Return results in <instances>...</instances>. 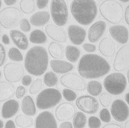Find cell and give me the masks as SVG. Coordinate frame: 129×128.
Returning <instances> with one entry per match:
<instances>
[{
    "instance_id": "1",
    "label": "cell",
    "mask_w": 129,
    "mask_h": 128,
    "mask_svg": "<svg viewBox=\"0 0 129 128\" xmlns=\"http://www.w3.org/2000/svg\"><path fill=\"white\" fill-rule=\"evenodd\" d=\"M110 66L104 58L96 54H86L81 58L77 66L79 74L87 79L103 77L110 71Z\"/></svg>"
},
{
    "instance_id": "2",
    "label": "cell",
    "mask_w": 129,
    "mask_h": 128,
    "mask_svg": "<svg viewBox=\"0 0 129 128\" xmlns=\"http://www.w3.org/2000/svg\"><path fill=\"white\" fill-rule=\"evenodd\" d=\"M49 65V56L46 49L36 46L27 51L24 60V67L28 73L34 76H41L46 71Z\"/></svg>"
},
{
    "instance_id": "3",
    "label": "cell",
    "mask_w": 129,
    "mask_h": 128,
    "mask_svg": "<svg viewBox=\"0 0 129 128\" xmlns=\"http://www.w3.org/2000/svg\"><path fill=\"white\" fill-rule=\"evenodd\" d=\"M70 10L76 22L83 25L91 24L98 13L97 6L93 0H74Z\"/></svg>"
},
{
    "instance_id": "4",
    "label": "cell",
    "mask_w": 129,
    "mask_h": 128,
    "mask_svg": "<svg viewBox=\"0 0 129 128\" xmlns=\"http://www.w3.org/2000/svg\"><path fill=\"white\" fill-rule=\"evenodd\" d=\"M99 11L101 16L111 24H118L124 18V8L119 2L114 0H105L102 2Z\"/></svg>"
},
{
    "instance_id": "5",
    "label": "cell",
    "mask_w": 129,
    "mask_h": 128,
    "mask_svg": "<svg viewBox=\"0 0 129 128\" xmlns=\"http://www.w3.org/2000/svg\"><path fill=\"white\" fill-rule=\"evenodd\" d=\"M59 90L54 88L45 89L40 92L36 97V106L41 110L53 108L62 100Z\"/></svg>"
},
{
    "instance_id": "6",
    "label": "cell",
    "mask_w": 129,
    "mask_h": 128,
    "mask_svg": "<svg viewBox=\"0 0 129 128\" xmlns=\"http://www.w3.org/2000/svg\"><path fill=\"white\" fill-rule=\"evenodd\" d=\"M103 85L105 90L113 95H119L124 92L127 86V79L120 73H113L108 75L104 80Z\"/></svg>"
},
{
    "instance_id": "7",
    "label": "cell",
    "mask_w": 129,
    "mask_h": 128,
    "mask_svg": "<svg viewBox=\"0 0 129 128\" xmlns=\"http://www.w3.org/2000/svg\"><path fill=\"white\" fill-rule=\"evenodd\" d=\"M23 17V14L18 8L6 7L0 11V25L10 29L18 26Z\"/></svg>"
},
{
    "instance_id": "8",
    "label": "cell",
    "mask_w": 129,
    "mask_h": 128,
    "mask_svg": "<svg viewBox=\"0 0 129 128\" xmlns=\"http://www.w3.org/2000/svg\"><path fill=\"white\" fill-rule=\"evenodd\" d=\"M50 13L52 19L58 27L65 25L69 20V10L63 0H52L50 4Z\"/></svg>"
},
{
    "instance_id": "9",
    "label": "cell",
    "mask_w": 129,
    "mask_h": 128,
    "mask_svg": "<svg viewBox=\"0 0 129 128\" xmlns=\"http://www.w3.org/2000/svg\"><path fill=\"white\" fill-rule=\"evenodd\" d=\"M4 73L5 78L7 82L16 83L22 80L25 71L21 64L9 62L5 66Z\"/></svg>"
},
{
    "instance_id": "10",
    "label": "cell",
    "mask_w": 129,
    "mask_h": 128,
    "mask_svg": "<svg viewBox=\"0 0 129 128\" xmlns=\"http://www.w3.org/2000/svg\"><path fill=\"white\" fill-rule=\"evenodd\" d=\"M76 104L78 109L89 114H95L99 108L98 101L95 97L89 95L79 97L76 100Z\"/></svg>"
},
{
    "instance_id": "11",
    "label": "cell",
    "mask_w": 129,
    "mask_h": 128,
    "mask_svg": "<svg viewBox=\"0 0 129 128\" xmlns=\"http://www.w3.org/2000/svg\"><path fill=\"white\" fill-rule=\"evenodd\" d=\"M60 83L67 89L82 91L86 88L84 80L80 75L75 73L66 74L60 78Z\"/></svg>"
},
{
    "instance_id": "12",
    "label": "cell",
    "mask_w": 129,
    "mask_h": 128,
    "mask_svg": "<svg viewBox=\"0 0 129 128\" xmlns=\"http://www.w3.org/2000/svg\"><path fill=\"white\" fill-rule=\"evenodd\" d=\"M115 71H124L129 68V44L125 45L117 52L113 63Z\"/></svg>"
},
{
    "instance_id": "13",
    "label": "cell",
    "mask_w": 129,
    "mask_h": 128,
    "mask_svg": "<svg viewBox=\"0 0 129 128\" xmlns=\"http://www.w3.org/2000/svg\"><path fill=\"white\" fill-rule=\"evenodd\" d=\"M111 115L115 120L123 122L129 117V108L124 101L118 99L113 101L110 108Z\"/></svg>"
},
{
    "instance_id": "14",
    "label": "cell",
    "mask_w": 129,
    "mask_h": 128,
    "mask_svg": "<svg viewBox=\"0 0 129 128\" xmlns=\"http://www.w3.org/2000/svg\"><path fill=\"white\" fill-rule=\"evenodd\" d=\"M35 128H58L54 114L48 110L40 113L35 120Z\"/></svg>"
},
{
    "instance_id": "15",
    "label": "cell",
    "mask_w": 129,
    "mask_h": 128,
    "mask_svg": "<svg viewBox=\"0 0 129 128\" xmlns=\"http://www.w3.org/2000/svg\"><path fill=\"white\" fill-rule=\"evenodd\" d=\"M74 106L70 103L63 102L60 104L55 111V117L58 121H64L71 119L75 114Z\"/></svg>"
},
{
    "instance_id": "16",
    "label": "cell",
    "mask_w": 129,
    "mask_h": 128,
    "mask_svg": "<svg viewBox=\"0 0 129 128\" xmlns=\"http://www.w3.org/2000/svg\"><path fill=\"white\" fill-rule=\"evenodd\" d=\"M68 36L70 40L75 45L82 44L86 39L87 32L80 26L76 25H70L67 29Z\"/></svg>"
},
{
    "instance_id": "17",
    "label": "cell",
    "mask_w": 129,
    "mask_h": 128,
    "mask_svg": "<svg viewBox=\"0 0 129 128\" xmlns=\"http://www.w3.org/2000/svg\"><path fill=\"white\" fill-rule=\"evenodd\" d=\"M45 31L47 35L56 42L65 43L67 41L66 31L60 27L49 24L45 26Z\"/></svg>"
},
{
    "instance_id": "18",
    "label": "cell",
    "mask_w": 129,
    "mask_h": 128,
    "mask_svg": "<svg viewBox=\"0 0 129 128\" xmlns=\"http://www.w3.org/2000/svg\"><path fill=\"white\" fill-rule=\"evenodd\" d=\"M109 33L113 38L120 44H125L128 40V30L124 25H114L109 28Z\"/></svg>"
},
{
    "instance_id": "19",
    "label": "cell",
    "mask_w": 129,
    "mask_h": 128,
    "mask_svg": "<svg viewBox=\"0 0 129 128\" xmlns=\"http://www.w3.org/2000/svg\"><path fill=\"white\" fill-rule=\"evenodd\" d=\"M107 29L106 23L104 21L95 22L90 27L88 31V40L91 42H95L103 35Z\"/></svg>"
},
{
    "instance_id": "20",
    "label": "cell",
    "mask_w": 129,
    "mask_h": 128,
    "mask_svg": "<svg viewBox=\"0 0 129 128\" xmlns=\"http://www.w3.org/2000/svg\"><path fill=\"white\" fill-rule=\"evenodd\" d=\"M19 110V102L14 99H11L3 104L1 108V116L4 119H9L15 115Z\"/></svg>"
},
{
    "instance_id": "21",
    "label": "cell",
    "mask_w": 129,
    "mask_h": 128,
    "mask_svg": "<svg viewBox=\"0 0 129 128\" xmlns=\"http://www.w3.org/2000/svg\"><path fill=\"white\" fill-rule=\"evenodd\" d=\"M116 49V43L109 37H104L99 43V50L105 57L113 56L115 53Z\"/></svg>"
},
{
    "instance_id": "22",
    "label": "cell",
    "mask_w": 129,
    "mask_h": 128,
    "mask_svg": "<svg viewBox=\"0 0 129 128\" xmlns=\"http://www.w3.org/2000/svg\"><path fill=\"white\" fill-rule=\"evenodd\" d=\"M10 36L14 44L22 50H26L29 47V40L27 36L22 31L12 30L10 31Z\"/></svg>"
},
{
    "instance_id": "23",
    "label": "cell",
    "mask_w": 129,
    "mask_h": 128,
    "mask_svg": "<svg viewBox=\"0 0 129 128\" xmlns=\"http://www.w3.org/2000/svg\"><path fill=\"white\" fill-rule=\"evenodd\" d=\"M50 65L52 71L57 74L67 73L74 68V65L71 63L60 59L51 60Z\"/></svg>"
},
{
    "instance_id": "24",
    "label": "cell",
    "mask_w": 129,
    "mask_h": 128,
    "mask_svg": "<svg viewBox=\"0 0 129 128\" xmlns=\"http://www.w3.org/2000/svg\"><path fill=\"white\" fill-rule=\"evenodd\" d=\"M50 19V14L47 11H39L32 14L30 23L36 27H41L46 25Z\"/></svg>"
},
{
    "instance_id": "25",
    "label": "cell",
    "mask_w": 129,
    "mask_h": 128,
    "mask_svg": "<svg viewBox=\"0 0 129 128\" xmlns=\"http://www.w3.org/2000/svg\"><path fill=\"white\" fill-rule=\"evenodd\" d=\"M15 88L12 84L7 81H0V102L9 100L14 95Z\"/></svg>"
},
{
    "instance_id": "26",
    "label": "cell",
    "mask_w": 129,
    "mask_h": 128,
    "mask_svg": "<svg viewBox=\"0 0 129 128\" xmlns=\"http://www.w3.org/2000/svg\"><path fill=\"white\" fill-rule=\"evenodd\" d=\"M21 109L22 112L27 116H34L37 113V106L33 98L30 96H25L22 101Z\"/></svg>"
},
{
    "instance_id": "27",
    "label": "cell",
    "mask_w": 129,
    "mask_h": 128,
    "mask_svg": "<svg viewBox=\"0 0 129 128\" xmlns=\"http://www.w3.org/2000/svg\"><path fill=\"white\" fill-rule=\"evenodd\" d=\"M49 53L55 59H60L63 58L64 51L62 46L56 42H52L49 45Z\"/></svg>"
},
{
    "instance_id": "28",
    "label": "cell",
    "mask_w": 129,
    "mask_h": 128,
    "mask_svg": "<svg viewBox=\"0 0 129 128\" xmlns=\"http://www.w3.org/2000/svg\"><path fill=\"white\" fill-rule=\"evenodd\" d=\"M29 41L34 44H43L47 41V36L44 31L39 29L32 31L29 36Z\"/></svg>"
},
{
    "instance_id": "29",
    "label": "cell",
    "mask_w": 129,
    "mask_h": 128,
    "mask_svg": "<svg viewBox=\"0 0 129 128\" xmlns=\"http://www.w3.org/2000/svg\"><path fill=\"white\" fill-rule=\"evenodd\" d=\"M65 55L66 58L70 62L75 63L78 60L81 56V51L76 46L69 45L65 48Z\"/></svg>"
},
{
    "instance_id": "30",
    "label": "cell",
    "mask_w": 129,
    "mask_h": 128,
    "mask_svg": "<svg viewBox=\"0 0 129 128\" xmlns=\"http://www.w3.org/2000/svg\"><path fill=\"white\" fill-rule=\"evenodd\" d=\"M15 123L17 126L22 128L30 127L34 124L33 119L29 116L20 114H18L14 119Z\"/></svg>"
},
{
    "instance_id": "31",
    "label": "cell",
    "mask_w": 129,
    "mask_h": 128,
    "mask_svg": "<svg viewBox=\"0 0 129 128\" xmlns=\"http://www.w3.org/2000/svg\"><path fill=\"white\" fill-rule=\"evenodd\" d=\"M87 90L90 95L94 96H97L102 91L103 87L102 84L96 80H91L87 84Z\"/></svg>"
},
{
    "instance_id": "32",
    "label": "cell",
    "mask_w": 129,
    "mask_h": 128,
    "mask_svg": "<svg viewBox=\"0 0 129 128\" xmlns=\"http://www.w3.org/2000/svg\"><path fill=\"white\" fill-rule=\"evenodd\" d=\"M20 9L25 14H30L36 10V5L33 0H22L19 2Z\"/></svg>"
},
{
    "instance_id": "33",
    "label": "cell",
    "mask_w": 129,
    "mask_h": 128,
    "mask_svg": "<svg viewBox=\"0 0 129 128\" xmlns=\"http://www.w3.org/2000/svg\"><path fill=\"white\" fill-rule=\"evenodd\" d=\"M87 123V117L83 113L77 112L73 119V126L74 128H84Z\"/></svg>"
},
{
    "instance_id": "34",
    "label": "cell",
    "mask_w": 129,
    "mask_h": 128,
    "mask_svg": "<svg viewBox=\"0 0 129 128\" xmlns=\"http://www.w3.org/2000/svg\"><path fill=\"white\" fill-rule=\"evenodd\" d=\"M58 77L54 72H46L44 76V83L48 87H53L58 83Z\"/></svg>"
},
{
    "instance_id": "35",
    "label": "cell",
    "mask_w": 129,
    "mask_h": 128,
    "mask_svg": "<svg viewBox=\"0 0 129 128\" xmlns=\"http://www.w3.org/2000/svg\"><path fill=\"white\" fill-rule=\"evenodd\" d=\"M9 58L14 62H22L23 60V56L19 49L16 47H11L8 51Z\"/></svg>"
},
{
    "instance_id": "36",
    "label": "cell",
    "mask_w": 129,
    "mask_h": 128,
    "mask_svg": "<svg viewBox=\"0 0 129 128\" xmlns=\"http://www.w3.org/2000/svg\"><path fill=\"white\" fill-rule=\"evenodd\" d=\"M43 82L42 79L38 78L31 83L29 89V93L31 95H35L40 93L41 90L43 88Z\"/></svg>"
},
{
    "instance_id": "37",
    "label": "cell",
    "mask_w": 129,
    "mask_h": 128,
    "mask_svg": "<svg viewBox=\"0 0 129 128\" xmlns=\"http://www.w3.org/2000/svg\"><path fill=\"white\" fill-rule=\"evenodd\" d=\"M63 97L69 102L74 101L77 97V95L73 90L69 89H64L62 90Z\"/></svg>"
},
{
    "instance_id": "38",
    "label": "cell",
    "mask_w": 129,
    "mask_h": 128,
    "mask_svg": "<svg viewBox=\"0 0 129 128\" xmlns=\"http://www.w3.org/2000/svg\"><path fill=\"white\" fill-rule=\"evenodd\" d=\"M113 98L108 93H103L99 97V101L101 104L104 107H109L112 102Z\"/></svg>"
},
{
    "instance_id": "39",
    "label": "cell",
    "mask_w": 129,
    "mask_h": 128,
    "mask_svg": "<svg viewBox=\"0 0 129 128\" xmlns=\"http://www.w3.org/2000/svg\"><path fill=\"white\" fill-rule=\"evenodd\" d=\"M88 124L89 128H100L102 125V123L100 119L98 117L91 116L88 120Z\"/></svg>"
},
{
    "instance_id": "40",
    "label": "cell",
    "mask_w": 129,
    "mask_h": 128,
    "mask_svg": "<svg viewBox=\"0 0 129 128\" xmlns=\"http://www.w3.org/2000/svg\"><path fill=\"white\" fill-rule=\"evenodd\" d=\"M101 120L104 123H109L111 120V114L109 110L107 108L102 109L99 112Z\"/></svg>"
},
{
    "instance_id": "41",
    "label": "cell",
    "mask_w": 129,
    "mask_h": 128,
    "mask_svg": "<svg viewBox=\"0 0 129 128\" xmlns=\"http://www.w3.org/2000/svg\"><path fill=\"white\" fill-rule=\"evenodd\" d=\"M19 28L20 30L24 32H29L31 30V25L30 22L28 21V20L26 18H23L20 20L19 23Z\"/></svg>"
},
{
    "instance_id": "42",
    "label": "cell",
    "mask_w": 129,
    "mask_h": 128,
    "mask_svg": "<svg viewBox=\"0 0 129 128\" xmlns=\"http://www.w3.org/2000/svg\"><path fill=\"white\" fill-rule=\"evenodd\" d=\"M7 58V53L4 46L0 43V67L4 65Z\"/></svg>"
},
{
    "instance_id": "43",
    "label": "cell",
    "mask_w": 129,
    "mask_h": 128,
    "mask_svg": "<svg viewBox=\"0 0 129 128\" xmlns=\"http://www.w3.org/2000/svg\"><path fill=\"white\" fill-rule=\"evenodd\" d=\"M27 92V89L22 86H19L17 87L16 90V96L17 98L20 99L24 97Z\"/></svg>"
},
{
    "instance_id": "44",
    "label": "cell",
    "mask_w": 129,
    "mask_h": 128,
    "mask_svg": "<svg viewBox=\"0 0 129 128\" xmlns=\"http://www.w3.org/2000/svg\"><path fill=\"white\" fill-rule=\"evenodd\" d=\"M82 47L85 51L89 53H92L96 51L95 45L92 43H84L82 45Z\"/></svg>"
},
{
    "instance_id": "45",
    "label": "cell",
    "mask_w": 129,
    "mask_h": 128,
    "mask_svg": "<svg viewBox=\"0 0 129 128\" xmlns=\"http://www.w3.org/2000/svg\"><path fill=\"white\" fill-rule=\"evenodd\" d=\"M32 80H33V79H32V78L30 75H26L22 78V84L24 86H28L31 84Z\"/></svg>"
},
{
    "instance_id": "46",
    "label": "cell",
    "mask_w": 129,
    "mask_h": 128,
    "mask_svg": "<svg viewBox=\"0 0 129 128\" xmlns=\"http://www.w3.org/2000/svg\"><path fill=\"white\" fill-rule=\"evenodd\" d=\"M49 2V1H40V0H37L36 1V5L37 7L39 9L42 10L47 7Z\"/></svg>"
},
{
    "instance_id": "47",
    "label": "cell",
    "mask_w": 129,
    "mask_h": 128,
    "mask_svg": "<svg viewBox=\"0 0 129 128\" xmlns=\"http://www.w3.org/2000/svg\"><path fill=\"white\" fill-rule=\"evenodd\" d=\"M5 128H16V123L12 120H8L5 125Z\"/></svg>"
},
{
    "instance_id": "48",
    "label": "cell",
    "mask_w": 129,
    "mask_h": 128,
    "mask_svg": "<svg viewBox=\"0 0 129 128\" xmlns=\"http://www.w3.org/2000/svg\"><path fill=\"white\" fill-rule=\"evenodd\" d=\"M1 39H2V42L4 43L5 45H8L10 43V37H9V36H8V35H7V34H5L3 35L2 36Z\"/></svg>"
},
{
    "instance_id": "49",
    "label": "cell",
    "mask_w": 129,
    "mask_h": 128,
    "mask_svg": "<svg viewBox=\"0 0 129 128\" xmlns=\"http://www.w3.org/2000/svg\"><path fill=\"white\" fill-rule=\"evenodd\" d=\"M59 128H74V127L71 122L64 121L60 125Z\"/></svg>"
},
{
    "instance_id": "50",
    "label": "cell",
    "mask_w": 129,
    "mask_h": 128,
    "mask_svg": "<svg viewBox=\"0 0 129 128\" xmlns=\"http://www.w3.org/2000/svg\"><path fill=\"white\" fill-rule=\"evenodd\" d=\"M102 128H122L119 125L116 124L115 123H110L105 125Z\"/></svg>"
},
{
    "instance_id": "51",
    "label": "cell",
    "mask_w": 129,
    "mask_h": 128,
    "mask_svg": "<svg viewBox=\"0 0 129 128\" xmlns=\"http://www.w3.org/2000/svg\"><path fill=\"white\" fill-rule=\"evenodd\" d=\"M125 19L127 24L129 25V5L126 8L125 13Z\"/></svg>"
},
{
    "instance_id": "52",
    "label": "cell",
    "mask_w": 129,
    "mask_h": 128,
    "mask_svg": "<svg viewBox=\"0 0 129 128\" xmlns=\"http://www.w3.org/2000/svg\"><path fill=\"white\" fill-rule=\"evenodd\" d=\"M5 5H6L8 6H13L15 5L17 2L16 0H5L4 1Z\"/></svg>"
},
{
    "instance_id": "53",
    "label": "cell",
    "mask_w": 129,
    "mask_h": 128,
    "mask_svg": "<svg viewBox=\"0 0 129 128\" xmlns=\"http://www.w3.org/2000/svg\"><path fill=\"white\" fill-rule=\"evenodd\" d=\"M125 100L126 101V102L129 105V93H127V94H126L125 95Z\"/></svg>"
},
{
    "instance_id": "54",
    "label": "cell",
    "mask_w": 129,
    "mask_h": 128,
    "mask_svg": "<svg viewBox=\"0 0 129 128\" xmlns=\"http://www.w3.org/2000/svg\"><path fill=\"white\" fill-rule=\"evenodd\" d=\"M4 121L0 119V128H4Z\"/></svg>"
},
{
    "instance_id": "55",
    "label": "cell",
    "mask_w": 129,
    "mask_h": 128,
    "mask_svg": "<svg viewBox=\"0 0 129 128\" xmlns=\"http://www.w3.org/2000/svg\"><path fill=\"white\" fill-rule=\"evenodd\" d=\"M125 128H129V120L126 121L125 124Z\"/></svg>"
},
{
    "instance_id": "56",
    "label": "cell",
    "mask_w": 129,
    "mask_h": 128,
    "mask_svg": "<svg viewBox=\"0 0 129 128\" xmlns=\"http://www.w3.org/2000/svg\"><path fill=\"white\" fill-rule=\"evenodd\" d=\"M127 79H128V83H129V69L127 71Z\"/></svg>"
},
{
    "instance_id": "57",
    "label": "cell",
    "mask_w": 129,
    "mask_h": 128,
    "mask_svg": "<svg viewBox=\"0 0 129 128\" xmlns=\"http://www.w3.org/2000/svg\"><path fill=\"white\" fill-rule=\"evenodd\" d=\"M2 32V28H1V25H0V37H1V36Z\"/></svg>"
},
{
    "instance_id": "58",
    "label": "cell",
    "mask_w": 129,
    "mask_h": 128,
    "mask_svg": "<svg viewBox=\"0 0 129 128\" xmlns=\"http://www.w3.org/2000/svg\"><path fill=\"white\" fill-rule=\"evenodd\" d=\"M122 2H124V3H126V2H129V0H125V1H124V0H122V1H120Z\"/></svg>"
},
{
    "instance_id": "59",
    "label": "cell",
    "mask_w": 129,
    "mask_h": 128,
    "mask_svg": "<svg viewBox=\"0 0 129 128\" xmlns=\"http://www.w3.org/2000/svg\"><path fill=\"white\" fill-rule=\"evenodd\" d=\"M1 6H2V1H0V9H1Z\"/></svg>"
},
{
    "instance_id": "60",
    "label": "cell",
    "mask_w": 129,
    "mask_h": 128,
    "mask_svg": "<svg viewBox=\"0 0 129 128\" xmlns=\"http://www.w3.org/2000/svg\"><path fill=\"white\" fill-rule=\"evenodd\" d=\"M1 76H2V73L1 71H0V78H1Z\"/></svg>"
}]
</instances>
